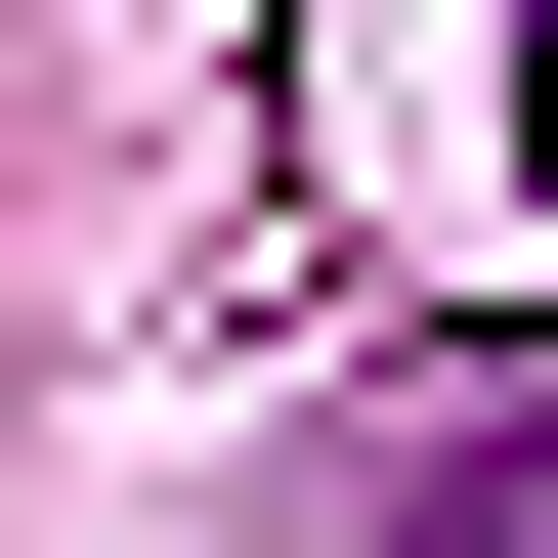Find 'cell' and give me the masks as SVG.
<instances>
[{
	"label": "cell",
	"instance_id": "2",
	"mask_svg": "<svg viewBox=\"0 0 558 558\" xmlns=\"http://www.w3.org/2000/svg\"><path fill=\"white\" fill-rule=\"evenodd\" d=\"M515 172H558V0H515Z\"/></svg>",
	"mask_w": 558,
	"mask_h": 558
},
{
	"label": "cell",
	"instance_id": "1",
	"mask_svg": "<svg viewBox=\"0 0 558 558\" xmlns=\"http://www.w3.org/2000/svg\"><path fill=\"white\" fill-rule=\"evenodd\" d=\"M301 558H558V344H429L387 429H344V515Z\"/></svg>",
	"mask_w": 558,
	"mask_h": 558
}]
</instances>
